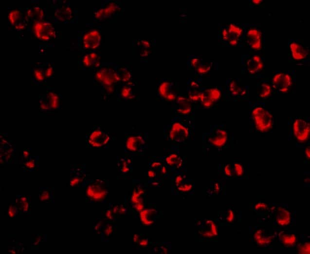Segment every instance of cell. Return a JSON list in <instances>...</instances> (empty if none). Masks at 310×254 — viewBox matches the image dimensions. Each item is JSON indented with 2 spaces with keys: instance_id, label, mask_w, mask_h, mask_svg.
<instances>
[{
  "instance_id": "1",
  "label": "cell",
  "mask_w": 310,
  "mask_h": 254,
  "mask_svg": "<svg viewBox=\"0 0 310 254\" xmlns=\"http://www.w3.org/2000/svg\"><path fill=\"white\" fill-rule=\"evenodd\" d=\"M195 133V117L172 116L170 123L163 128L164 139L179 146L192 140Z\"/></svg>"
},
{
  "instance_id": "2",
  "label": "cell",
  "mask_w": 310,
  "mask_h": 254,
  "mask_svg": "<svg viewBox=\"0 0 310 254\" xmlns=\"http://www.w3.org/2000/svg\"><path fill=\"white\" fill-rule=\"evenodd\" d=\"M233 140L232 134L224 124L212 125L208 132L202 134L203 151L212 149L219 151L228 148Z\"/></svg>"
},
{
  "instance_id": "3",
  "label": "cell",
  "mask_w": 310,
  "mask_h": 254,
  "mask_svg": "<svg viewBox=\"0 0 310 254\" xmlns=\"http://www.w3.org/2000/svg\"><path fill=\"white\" fill-rule=\"evenodd\" d=\"M244 23L221 24L218 29V44L223 47H244Z\"/></svg>"
},
{
  "instance_id": "4",
  "label": "cell",
  "mask_w": 310,
  "mask_h": 254,
  "mask_svg": "<svg viewBox=\"0 0 310 254\" xmlns=\"http://www.w3.org/2000/svg\"><path fill=\"white\" fill-rule=\"evenodd\" d=\"M244 46L249 53L264 55L265 30L259 24L244 23Z\"/></svg>"
},
{
  "instance_id": "5",
  "label": "cell",
  "mask_w": 310,
  "mask_h": 254,
  "mask_svg": "<svg viewBox=\"0 0 310 254\" xmlns=\"http://www.w3.org/2000/svg\"><path fill=\"white\" fill-rule=\"evenodd\" d=\"M264 55L249 53L241 56V71L249 78H261L265 73Z\"/></svg>"
},
{
  "instance_id": "6",
  "label": "cell",
  "mask_w": 310,
  "mask_h": 254,
  "mask_svg": "<svg viewBox=\"0 0 310 254\" xmlns=\"http://www.w3.org/2000/svg\"><path fill=\"white\" fill-rule=\"evenodd\" d=\"M310 48L303 39H290L288 43V59L289 62L299 67L309 65Z\"/></svg>"
},
{
  "instance_id": "7",
  "label": "cell",
  "mask_w": 310,
  "mask_h": 254,
  "mask_svg": "<svg viewBox=\"0 0 310 254\" xmlns=\"http://www.w3.org/2000/svg\"><path fill=\"white\" fill-rule=\"evenodd\" d=\"M270 81L274 93H288L295 86L296 72L293 70H274Z\"/></svg>"
},
{
  "instance_id": "8",
  "label": "cell",
  "mask_w": 310,
  "mask_h": 254,
  "mask_svg": "<svg viewBox=\"0 0 310 254\" xmlns=\"http://www.w3.org/2000/svg\"><path fill=\"white\" fill-rule=\"evenodd\" d=\"M250 119L256 129L265 132L271 128L273 124V116L264 105V102L258 101L250 106Z\"/></svg>"
},
{
  "instance_id": "9",
  "label": "cell",
  "mask_w": 310,
  "mask_h": 254,
  "mask_svg": "<svg viewBox=\"0 0 310 254\" xmlns=\"http://www.w3.org/2000/svg\"><path fill=\"white\" fill-rule=\"evenodd\" d=\"M223 95L225 99L230 101L248 100L249 97V87L244 85L239 78H229L226 81Z\"/></svg>"
},
{
  "instance_id": "10",
  "label": "cell",
  "mask_w": 310,
  "mask_h": 254,
  "mask_svg": "<svg viewBox=\"0 0 310 254\" xmlns=\"http://www.w3.org/2000/svg\"><path fill=\"white\" fill-rule=\"evenodd\" d=\"M125 148L129 153L142 155L148 146V134L146 132L125 133Z\"/></svg>"
},
{
  "instance_id": "11",
  "label": "cell",
  "mask_w": 310,
  "mask_h": 254,
  "mask_svg": "<svg viewBox=\"0 0 310 254\" xmlns=\"http://www.w3.org/2000/svg\"><path fill=\"white\" fill-rule=\"evenodd\" d=\"M179 147L172 145L171 148L165 150L162 157L164 164L173 173L187 168L186 156L180 154Z\"/></svg>"
},
{
  "instance_id": "12",
  "label": "cell",
  "mask_w": 310,
  "mask_h": 254,
  "mask_svg": "<svg viewBox=\"0 0 310 254\" xmlns=\"http://www.w3.org/2000/svg\"><path fill=\"white\" fill-rule=\"evenodd\" d=\"M179 94V83L172 79L163 78L157 84V97L162 101L173 102Z\"/></svg>"
},
{
  "instance_id": "13",
  "label": "cell",
  "mask_w": 310,
  "mask_h": 254,
  "mask_svg": "<svg viewBox=\"0 0 310 254\" xmlns=\"http://www.w3.org/2000/svg\"><path fill=\"white\" fill-rule=\"evenodd\" d=\"M215 222L211 219H195V239L200 241L217 237Z\"/></svg>"
},
{
  "instance_id": "14",
  "label": "cell",
  "mask_w": 310,
  "mask_h": 254,
  "mask_svg": "<svg viewBox=\"0 0 310 254\" xmlns=\"http://www.w3.org/2000/svg\"><path fill=\"white\" fill-rule=\"evenodd\" d=\"M222 95L221 89L218 86L202 87L196 107L211 108L220 99Z\"/></svg>"
},
{
  "instance_id": "15",
  "label": "cell",
  "mask_w": 310,
  "mask_h": 254,
  "mask_svg": "<svg viewBox=\"0 0 310 254\" xmlns=\"http://www.w3.org/2000/svg\"><path fill=\"white\" fill-rule=\"evenodd\" d=\"M196 107L187 95L179 94L172 106V116L195 117Z\"/></svg>"
},
{
  "instance_id": "16",
  "label": "cell",
  "mask_w": 310,
  "mask_h": 254,
  "mask_svg": "<svg viewBox=\"0 0 310 254\" xmlns=\"http://www.w3.org/2000/svg\"><path fill=\"white\" fill-rule=\"evenodd\" d=\"M292 135L299 141H304L310 133L309 122L302 117H296L292 123Z\"/></svg>"
},
{
  "instance_id": "17",
  "label": "cell",
  "mask_w": 310,
  "mask_h": 254,
  "mask_svg": "<svg viewBox=\"0 0 310 254\" xmlns=\"http://www.w3.org/2000/svg\"><path fill=\"white\" fill-rule=\"evenodd\" d=\"M89 143L94 146H101L108 143L110 139L109 135L100 127L92 129L87 135Z\"/></svg>"
},
{
  "instance_id": "18",
  "label": "cell",
  "mask_w": 310,
  "mask_h": 254,
  "mask_svg": "<svg viewBox=\"0 0 310 254\" xmlns=\"http://www.w3.org/2000/svg\"><path fill=\"white\" fill-rule=\"evenodd\" d=\"M274 94L270 78H261L257 82L256 95L258 101L264 102L269 99Z\"/></svg>"
},
{
  "instance_id": "19",
  "label": "cell",
  "mask_w": 310,
  "mask_h": 254,
  "mask_svg": "<svg viewBox=\"0 0 310 254\" xmlns=\"http://www.w3.org/2000/svg\"><path fill=\"white\" fill-rule=\"evenodd\" d=\"M195 189V180L193 179L187 178L181 184L172 190L174 194L176 195L187 196L194 195Z\"/></svg>"
},
{
  "instance_id": "20",
  "label": "cell",
  "mask_w": 310,
  "mask_h": 254,
  "mask_svg": "<svg viewBox=\"0 0 310 254\" xmlns=\"http://www.w3.org/2000/svg\"><path fill=\"white\" fill-rule=\"evenodd\" d=\"M16 201V205L21 214H30L31 201L28 195H17Z\"/></svg>"
},
{
  "instance_id": "21",
  "label": "cell",
  "mask_w": 310,
  "mask_h": 254,
  "mask_svg": "<svg viewBox=\"0 0 310 254\" xmlns=\"http://www.w3.org/2000/svg\"><path fill=\"white\" fill-rule=\"evenodd\" d=\"M54 195V190L53 188L48 187H43L39 188V199L40 202H53L55 198Z\"/></svg>"
},
{
  "instance_id": "22",
  "label": "cell",
  "mask_w": 310,
  "mask_h": 254,
  "mask_svg": "<svg viewBox=\"0 0 310 254\" xmlns=\"http://www.w3.org/2000/svg\"><path fill=\"white\" fill-rule=\"evenodd\" d=\"M171 178L172 189H174L187 178V168L183 170L173 173Z\"/></svg>"
},
{
  "instance_id": "23",
  "label": "cell",
  "mask_w": 310,
  "mask_h": 254,
  "mask_svg": "<svg viewBox=\"0 0 310 254\" xmlns=\"http://www.w3.org/2000/svg\"><path fill=\"white\" fill-rule=\"evenodd\" d=\"M214 63L202 61L194 70L195 75L199 78L207 75L212 70Z\"/></svg>"
},
{
  "instance_id": "24",
  "label": "cell",
  "mask_w": 310,
  "mask_h": 254,
  "mask_svg": "<svg viewBox=\"0 0 310 254\" xmlns=\"http://www.w3.org/2000/svg\"><path fill=\"white\" fill-rule=\"evenodd\" d=\"M235 213V212L231 209L223 211L220 213L218 217L219 221L226 222L227 224L232 223L234 221Z\"/></svg>"
},
{
  "instance_id": "25",
  "label": "cell",
  "mask_w": 310,
  "mask_h": 254,
  "mask_svg": "<svg viewBox=\"0 0 310 254\" xmlns=\"http://www.w3.org/2000/svg\"><path fill=\"white\" fill-rule=\"evenodd\" d=\"M234 178L241 177L244 173L243 165L238 162L231 163Z\"/></svg>"
},
{
  "instance_id": "26",
  "label": "cell",
  "mask_w": 310,
  "mask_h": 254,
  "mask_svg": "<svg viewBox=\"0 0 310 254\" xmlns=\"http://www.w3.org/2000/svg\"><path fill=\"white\" fill-rule=\"evenodd\" d=\"M202 61V59L197 56H191L187 61L188 69L195 70L199 65Z\"/></svg>"
},
{
  "instance_id": "27",
  "label": "cell",
  "mask_w": 310,
  "mask_h": 254,
  "mask_svg": "<svg viewBox=\"0 0 310 254\" xmlns=\"http://www.w3.org/2000/svg\"><path fill=\"white\" fill-rule=\"evenodd\" d=\"M223 189V184L219 180H213L211 182L209 189L207 191V193L213 195L218 194L220 189Z\"/></svg>"
},
{
  "instance_id": "28",
  "label": "cell",
  "mask_w": 310,
  "mask_h": 254,
  "mask_svg": "<svg viewBox=\"0 0 310 254\" xmlns=\"http://www.w3.org/2000/svg\"><path fill=\"white\" fill-rule=\"evenodd\" d=\"M7 213L8 216L10 218H16L21 214L17 208L16 203H11L9 206Z\"/></svg>"
},
{
  "instance_id": "29",
  "label": "cell",
  "mask_w": 310,
  "mask_h": 254,
  "mask_svg": "<svg viewBox=\"0 0 310 254\" xmlns=\"http://www.w3.org/2000/svg\"><path fill=\"white\" fill-rule=\"evenodd\" d=\"M43 234H37V236L34 237V239H32V249H38L39 245L40 242L43 241L42 238H44Z\"/></svg>"
},
{
  "instance_id": "30",
  "label": "cell",
  "mask_w": 310,
  "mask_h": 254,
  "mask_svg": "<svg viewBox=\"0 0 310 254\" xmlns=\"http://www.w3.org/2000/svg\"><path fill=\"white\" fill-rule=\"evenodd\" d=\"M265 6V1L262 0H250L249 7L250 8H262Z\"/></svg>"
}]
</instances>
